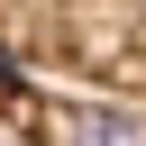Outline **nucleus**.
<instances>
[{
    "label": "nucleus",
    "mask_w": 146,
    "mask_h": 146,
    "mask_svg": "<svg viewBox=\"0 0 146 146\" xmlns=\"http://www.w3.org/2000/svg\"><path fill=\"white\" fill-rule=\"evenodd\" d=\"M0 146H146V100L36 91L0 73Z\"/></svg>",
    "instance_id": "2"
},
{
    "label": "nucleus",
    "mask_w": 146,
    "mask_h": 146,
    "mask_svg": "<svg viewBox=\"0 0 146 146\" xmlns=\"http://www.w3.org/2000/svg\"><path fill=\"white\" fill-rule=\"evenodd\" d=\"M0 73L36 91L146 100V0H0Z\"/></svg>",
    "instance_id": "1"
}]
</instances>
